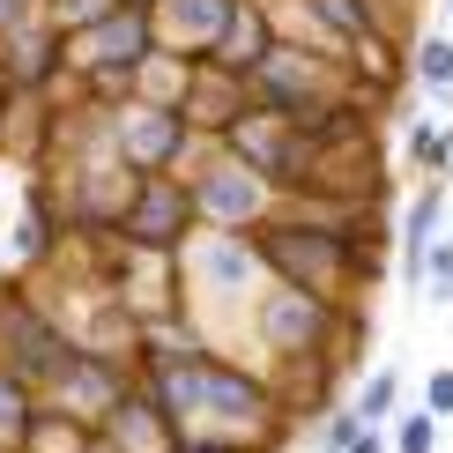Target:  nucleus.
I'll return each instance as SVG.
<instances>
[{
    "instance_id": "obj_24",
    "label": "nucleus",
    "mask_w": 453,
    "mask_h": 453,
    "mask_svg": "<svg viewBox=\"0 0 453 453\" xmlns=\"http://www.w3.org/2000/svg\"><path fill=\"white\" fill-rule=\"evenodd\" d=\"M424 417H431V424L453 417V365H439V372L424 380Z\"/></svg>"
},
{
    "instance_id": "obj_15",
    "label": "nucleus",
    "mask_w": 453,
    "mask_h": 453,
    "mask_svg": "<svg viewBox=\"0 0 453 453\" xmlns=\"http://www.w3.org/2000/svg\"><path fill=\"white\" fill-rule=\"evenodd\" d=\"M439 216H446V186L424 179L409 194V209L394 216V260H402V282H424V253L439 245Z\"/></svg>"
},
{
    "instance_id": "obj_27",
    "label": "nucleus",
    "mask_w": 453,
    "mask_h": 453,
    "mask_svg": "<svg viewBox=\"0 0 453 453\" xmlns=\"http://www.w3.org/2000/svg\"><path fill=\"white\" fill-rule=\"evenodd\" d=\"M349 453H394V446H387V431H357Z\"/></svg>"
},
{
    "instance_id": "obj_14",
    "label": "nucleus",
    "mask_w": 453,
    "mask_h": 453,
    "mask_svg": "<svg viewBox=\"0 0 453 453\" xmlns=\"http://www.w3.org/2000/svg\"><path fill=\"white\" fill-rule=\"evenodd\" d=\"M97 439H104V453H172V424L157 417V402H149L142 380H134V387L119 394V402L104 409Z\"/></svg>"
},
{
    "instance_id": "obj_7",
    "label": "nucleus",
    "mask_w": 453,
    "mask_h": 453,
    "mask_svg": "<svg viewBox=\"0 0 453 453\" xmlns=\"http://www.w3.org/2000/svg\"><path fill=\"white\" fill-rule=\"evenodd\" d=\"M179 282H186V297H245L253 282H268L260 275V260H253V238H216V231H194V245L179 253Z\"/></svg>"
},
{
    "instance_id": "obj_12",
    "label": "nucleus",
    "mask_w": 453,
    "mask_h": 453,
    "mask_svg": "<svg viewBox=\"0 0 453 453\" xmlns=\"http://www.w3.org/2000/svg\"><path fill=\"white\" fill-rule=\"evenodd\" d=\"M334 387H342V357H290V365H275V409L290 424H305V417H327L334 409Z\"/></svg>"
},
{
    "instance_id": "obj_10",
    "label": "nucleus",
    "mask_w": 453,
    "mask_h": 453,
    "mask_svg": "<svg viewBox=\"0 0 453 453\" xmlns=\"http://www.w3.org/2000/svg\"><path fill=\"white\" fill-rule=\"evenodd\" d=\"M238 0H157L149 8V30H157V52L164 60H186L194 67L201 52H209V37L223 30V15H231Z\"/></svg>"
},
{
    "instance_id": "obj_8",
    "label": "nucleus",
    "mask_w": 453,
    "mask_h": 453,
    "mask_svg": "<svg viewBox=\"0 0 453 453\" xmlns=\"http://www.w3.org/2000/svg\"><path fill=\"white\" fill-rule=\"evenodd\" d=\"M127 387H134V365H111V357H82V349H74V357H67V372H60L45 394H37V402L97 431V424H104V409L119 402Z\"/></svg>"
},
{
    "instance_id": "obj_2",
    "label": "nucleus",
    "mask_w": 453,
    "mask_h": 453,
    "mask_svg": "<svg viewBox=\"0 0 453 453\" xmlns=\"http://www.w3.org/2000/svg\"><path fill=\"white\" fill-rule=\"evenodd\" d=\"M253 260L268 282H290L305 297H327V305H349V245L334 231H305V223H260L253 231Z\"/></svg>"
},
{
    "instance_id": "obj_26",
    "label": "nucleus",
    "mask_w": 453,
    "mask_h": 453,
    "mask_svg": "<svg viewBox=\"0 0 453 453\" xmlns=\"http://www.w3.org/2000/svg\"><path fill=\"white\" fill-rule=\"evenodd\" d=\"M23 23H37V0H0V37L23 30Z\"/></svg>"
},
{
    "instance_id": "obj_17",
    "label": "nucleus",
    "mask_w": 453,
    "mask_h": 453,
    "mask_svg": "<svg viewBox=\"0 0 453 453\" xmlns=\"http://www.w3.org/2000/svg\"><path fill=\"white\" fill-rule=\"evenodd\" d=\"M394 409H402V372H365V387H357V402H349V417L365 424V431H380V424H394Z\"/></svg>"
},
{
    "instance_id": "obj_18",
    "label": "nucleus",
    "mask_w": 453,
    "mask_h": 453,
    "mask_svg": "<svg viewBox=\"0 0 453 453\" xmlns=\"http://www.w3.org/2000/svg\"><path fill=\"white\" fill-rule=\"evenodd\" d=\"M30 417H37V394L15 380V372H0V453H23Z\"/></svg>"
},
{
    "instance_id": "obj_13",
    "label": "nucleus",
    "mask_w": 453,
    "mask_h": 453,
    "mask_svg": "<svg viewBox=\"0 0 453 453\" xmlns=\"http://www.w3.org/2000/svg\"><path fill=\"white\" fill-rule=\"evenodd\" d=\"M245 104H253V97H245V82H231V74H216V67H186V89H179V119L186 127H194V142H216L223 134V127H231L238 119V111Z\"/></svg>"
},
{
    "instance_id": "obj_3",
    "label": "nucleus",
    "mask_w": 453,
    "mask_h": 453,
    "mask_svg": "<svg viewBox=\"0 0 453 453\" xmlns=\"http://www.w3.org/2000/svg\"><path fill=\"white\" fill-rule=\"evenodd\" d=\"M67 357H74V342L45 312V297L30 290V275H0V372H15L30 394H45L67 372Z\"/></svg>"
},
{
    "instance_id": "obj_25",
    "label": "nucleus",
    "mask_w": 453,
    "mask_h": 453,
    "mask_svg": "<svg viewBox=\"0 0 453 453\" xmlns=\"http://www.w3.org/2000/svg\"><path fill=\"white\" fill-rule=\"evenodd\" d=\"M357 431H365V424H357L349 409H327V417H319V446H327V453H349Z\"/></svg>"
},
{
    "instance_id": "obj_22",
    "label": "nucleus",
    "mask_w": 453,
    "mask_h": 453,
    "mask_svg": "<svg viewBox=\"0 0 453 453\" xmlns=\"http://www.w3.org/2000/svg\"><path fill=\"white\" fill-rule=\"evenodd\" d=\"M394 453H439V424L424 417V409H409V417H394Z\"/></svg>"
},
{
    "instance_id": "obj_6",
    "label": "nucleus",
    "mask_w": 453,
    "mask_h": 453,
    "mask_svg": "<svg viewBox=\"0 0 453 453\" xmlns=\"http://www.w3.org/2000/svg\"><path fill=\"white\" fill-rule=\"evenodd\" d=\"M201 216H194V194H186V179H142L134 201H127V216L111 223V238L127 245V253H149V260H179L186 245H194Z\"/></svg>"
},
{
    "instance_id": "obj_21",
    "label": "nucleus",
    "mask_w": 453,
    "mask_h": 453,
    "mask_svg": "<svg viewBox=\"0 0 453 453\" xmlns=\"http://www.w3.org/2000/svg\"><path fill=\"white\" fill-rule=\"evenodd\" d=\"M409 74H417L424 89H453V37H446V30L417 37V52H409Z\"/></svg>"
},
{
    "instance_id": "obj_5",
    "label": "nucleus",
    "mask_w": 453,
    "mask_h": 453,
    "mask_svg": "<svg viewBox=\"0 0 453 453\" xmlns=\"http://www.w3.org/2000/svg\"><path fill=\"white\" fill-rule=\"evenodd\" d=\"M104 134H111V157H119L134 179H172L201 149L194 127L179 119V104H142V97L104 104Z\"/></svg>"
},
{
    "instance_id": "obj_1",
    "label": "nucleus",
    "mask_w": 453,
    "mask_h": 453,
    "mask_svg": "<svg viewBox=\"0 0 453 453\" xmlns=\"http://www.w3.org/2000/svg\"><path fill=\"white\" fill-rule=\"evenodd\" d=\"M253 342L275 365H290V357H342V372H357L365 365V312L305 297L290 282H260L253 290Z\"/></svg>"
},
{
    "instance_id": "obj_19",
    "label": "nucleus",
    "mask_w": 453,
    "mask_h": 453,
    "mask_svg": "<svg viewBox=\"0 0 453 453\" xmlns=\"http://www.w3.org/2000/svg\"><path fill=\"white\" fill-rule=\"evenodd\" d=\"M409 164H417V172L424 179H446L453 172V134H446V127H431V119H409Z\"/></svg>"
},
{
    "instance_id": "obj_20",
    "label": "nucleus",
    "mask_w": 453,
    "mask_h": 453,
    "mask_svg": "<svg viewBox=\"0 0 453 453\" xmlns=\"http://www.w3.org/2000/svg\"><path fill=\"white\" fill-rule=\"evenodd\" d=\"M111 8H119V0H37V23H45L52 37H74V30L104 23Z\"/></svg>"
},
{
    "instance_id": "obj_11",
    "label": "nucleus",
    "mask_w": 453,
    "mask_h": 453,
    "mask_svg": "<svg viewBox=\"0 0 453 453\" xmlns=\"http://www.w3.org/2000/svg\"><path fill=\"white\" fill-rule=\"evenodd\" d=\"M67 238H74L67 201H60V186H45V172H37L30 194H23V223H15V260L23 268H45V260L67 253Z\"/></svg>"
},
{
    "instance_id": "obj_4",
    "label": "nucleus",
    "mask_w": 453,
    "mask_h": 453,
    "mask_svg": "<svg viewBox=\"0 0 453 453\" xmlns=\"http://www.w3.org/2000/svg\"><path fill=\"white\" fill-rule=\"evenodd\" d=\"M194 157H201V164H186L179 179H186V194H194L201 231H216V238H253L260 223L275 216V194L245 172V164H231L216 142H201Z\"/></svg>"
},
{
    "instance_id": "obj_9",
    "label": "nucleus",
    "mask_w": 453,
    "mask_h": 453,
    "mask_svg": "<svg viewBox=\"0 0 453 453\" xmlns=\"http://www.w3.org/2000/svg\"><path fill=\"white\" fill-rule=\"evenodd\" d=\"M275 52V23H268V0H238L231 15H223V30L209 37V52H201V67L231 74V82H245L260 60Z\"/></svg>"
},
{
    "instance_id": "obj_23",
    "label": "nucleus",
    "mask_w": 453,
    "mask_h": 453,
    "mask_svg": "<svg viewBox=\"0 0 453 453\" xmlns=\"http://www.w3.org/2000/svg\"><path fill=\"white\" fill-rule=\"evenodd\" d=\"M424 290H431V305H453V245L446 238L424 253Z\"/></svg>"
},
{
    "instance_id": "obj_16",
    "label": "nucleus",
    "mask_w": 453,
    "mask_h": 453,
    "mask_svg": "<svg viewBox=\"0 0 453 453\" xmlns=\"http://www.w3.org/2000/svg\"><path fill=\"white\" fill-rule=\"evenodd\" d=\"M290 8L305 15V23L327 37L334 52H349L365 30H380V8H372V0H290Z\"/></svg>"
}]
</instances>
